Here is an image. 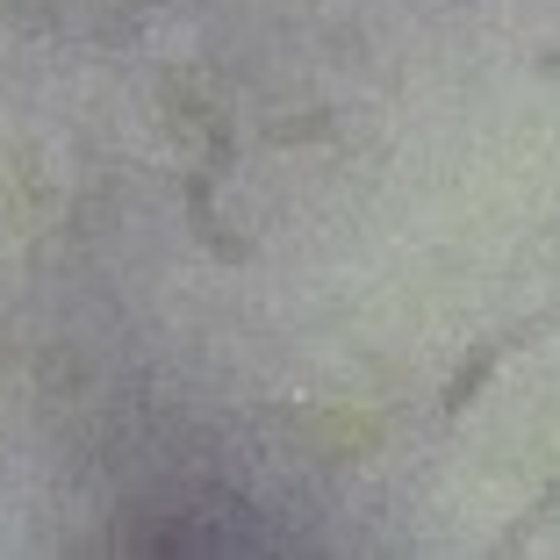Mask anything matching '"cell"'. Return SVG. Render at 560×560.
<instances>
[{
	"label": "cell",
	"mask_w": 560,
	"mask_h": 560,
	"mask_svg": "<svg viewBox=\"0 0 560 560\" xmlns=\"http://www.w3.org/2000/svg\"><path fill=\"white\" fill-rule=\"evenodd\" d=\"M532 324H546V316H532ZM532 324H525V330H532ZM525 330H511V338H495V346H481V352H475V360H467V366H460V374L445 381V402H439V410H445V417H460V410H467V402H475V396H481V381H489V374H495V366L511 360V346H517V338H525Z\"/></svg>",
	"instance_id": "obj_1"
}]
</instances>
